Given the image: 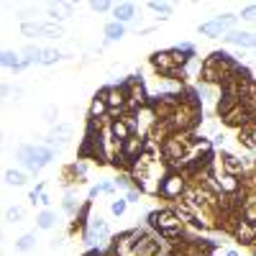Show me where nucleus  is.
<instances>
[{
  "instance_id": "39448f33",
  "label": "nucleus",
  "mask_w": 256,
  "mask_h": 256,
  "mask_svg": "<svg viewBox=\"0 0 256 256\" xmlns=\"http://www.w3.org/2000/svg\"><path fill=\"white\" fill-rule=\"evenodd\" d=\"M233 23H236V16H233V13H225V16H218L215 21L203 23V26H200V34H205V36H218V34L225 31V28H231Z\"/></svg>"
},
{
  "instance_id": "0eeeda50",
  "label": "nucleus",
  "mask_w": 256,
  "mask_h": 256,
  "mask_svg": "<svg viewBox=\"0 0 256 256\" xmlns=\"http://www.w3.org/2000/svg\"><path fill=\"white\" fill-rule=\"evenodd\" d=\"M108 113H110L108 102H105L100 95H95V100L90 102V120H100V118H105Z\"/></svg>"
},
{
  "instance_id": "5701e85b",
  "label": "nucleus",
  "mask_w": 256,
  "mask_h": 256,
  "mask_svg": "<svg viewBox=\"0 0 256 256\" xmlns=\"http://www.w3.org/2000/svg\"><path fill=\"white\" fill-rule=\"evenodd\" d=\"M44 36H47V39H56V36H62V26L44 23Z\"/></svg>"
},
{
  "instance_id": "9b49d317",
  "label": "nucleus",
  "mask_w": 256,
  "mask_h": 256,
  "mask_svg": "<svg viewBox=\"0 0 256 256\" xmlns=\"http://www.w3.org/2000/svg\"><path fill=\"white\" fill-rule=\"evenodd\" d=\"M225 123H231V126H246L249 123V110L238 105L236 110H231L228 115H225Z\"/></svg>"
},
{
  "instance_id": "4468645a",
  "label": "nucleus",
  "mask_w": 256,
  "mask_h": 256,
  "mask_svg": "<svg viewBox=\"0 0 256 256\" xmlns=\"http://www.w3.org/2000/svg\"><path fill=\"white\" fill-rule=\"evenodd\" d=\"M123 34H126V28H123V23H118V21L105 26V36H108V41H118Z\"/></svg>"
},
{
  "instance_id": "cd10ccee",
  "label": "nucleus",
  "mask_w": 256,
  "mask_h": 256,
  "mask_svg": "<svg viewBox=\"0 0 256 256\" xmlns=\"http://www.w3.org/2000/svg\"><path fill=\"white\" fill-rule=\"evenodd\" d=\"M62 205H64V213H69V215H74V213H77V207H74V200H72V198H67Z\"/></svg>"
},
{
  "instance_id": "20e7f679",
  "label": "nucleus",
  "mask_w": 256,
  "mask_h": 256,
  "mask_svg": "<svg viewBox=\"0 0 256 256\" xmlns=\"http://www.w3.org/2000/svg\"><path fill=\"white\" fill-rule=\"evenodd\" d=\"M149 223L154 225V228H159V233H164V231H174V228H179V215L174 213V210H159V213H152L149 215Z\"/></svg>"
},
{
  "instance_id": "423d86ee",
  "label": "nucleus",
  "mask_w": 256,
  "mask_h": 256,
  "mask_svg": "<svg viewBox=\"0 0 256 256\" xmlns=\"http://www.w3.org/2000/svg\"><path fill=\"white\" fill-rule=\"evenodd\" d=\"M110 136H113L115 144H123V141H128L133 136V126L126 118H113L110 120Z\"/></svg>"
},
{
  "instance_id": "c756f323",
  "label": "nucleus",
  "mask_w": 256,
  "mask_h": 256,
  "mask_svg": "<svg viewBox=\"0 0 256 256\" xmlns=\"http://www.w3.org/2000/svg\"><path fill=\"white\" fill-rule=\"evenodd\" d=\"M139 190H128V195H126V198H128V203H139Z\"/></svg>"
},
{
  "instance_id": "a878e982",
  "label": "nucleus",
  "mask_w": 256,
  "mask_h": 256,
  "mask_svg": "<svg viewBox=\"0 0 256 256\" xmlns=\"http://www.w3.org/2000/svg\"><path fill=\"white\" fill-rule=\"evenodd\" d=\"M90 8H93L95 13H105V10H110V3H105V0L98 3V0H95V3H90Z\"/></svg>"
},
{
  "instance_id": "7ed1b4c3",
  "label": "nucleus",
  "mask_w": 256,
  "mask_h": 256,
  "mask_svg": "<svg viewBox=\"0 0 256 256\" xmlns=\"http://www.w3.org/2000/svg\"><path fill=\"white\" fill-rule=\"evenodd\" d=\"M185 192V177L182 174H167L159 185V195L167 200H177Z\"/></svg>"
},
{
  "instance_id": "ddd939ff",
  "label": "nucleus",
  "mask_w": 256,
  "mask_h": 256,
  "mask_svg": "<svg viewBox=\"0 0 256 256\" xmlns=\"http://www.w3.org/2000/svg\"><path fill=\"white\" fill-rule=\"evenodd\" d=\"M223 164H225V169H228L231 174H241V172H244V161L236 159L233 154H223Z\"/></svg>"
},
{
  "instance_id": "9d476101",
  "label": "nucleus",
  "mask_w": 256,
  "mask_h": 256,
  "mask_svg": "<svg viewBox=\"0 0 256 256\" xmlns=\"http://www.w3.org/2000/svg\"><path fill=\"white\" fill-rule=\"evenodd\" d=\"M113 13H115L118 23H126V21H131L133 16H136V8H133V3H118L113 8Z\"/></svg>"
},
{
  "instance_id": "aec40b11",
  "label": "nucleus",
  "mask_w": 256,
  "mask_h": 256,
  "mask_svg": "<svg viewBox=\"0 0 256 256\" xmlns=\"http://www.w3.org/2000/svg\"><path fill=\"white\" fill-rule=\"evenodd\" d=\"M21 34H26V36H41L44 34V26L41 23H23L21 26Z\"/></svg>"
},
{
  "instance_id": "f03ea898",
  "label": "nucleus",
  "mask_w": 256,
  "mask_h": 256,
  "mask_svg": "<svg viewBox=\"0 0 256 256\" xmlns=\"http://www.w3.org/2000/svg\"><path fill=\"white\" fill-rule=\"evenodd\" d=\"M152 64L159 74H164V77H174V74H182V69H177V62L172 51H154L152 54Z\"/></svg>"
},
{
  "instance_id": "dca6fc26",
  "label": "nucleus",
  "mask_w": 256,
  "mask_h": 256,
  "mask_svg": "<svg viewBox=\"0 0 256 256\" xmlns=\"http://www.w3.org/2000/svg\"><path fill=\"white\" fill-rule=\"evenodd\" d=\"M41 118H44V123H49V126H56L59 108H56V105H47V108H44V113H41Z\"/></svg>"
},
{
  "instance_id": "f257e3e1",
  "label": "nucleus",
  "mask_w": 256,
  "mask_h": 256,
  "mask_svg": "<svg viewBox=\"0 0 256 256\" xmlns=\"http://www.w3.org/2000/svg\"><path fill=\"white\" fill-rule=\"evenodd\" d=\"M51 156H54V149H51V146H21V149H18V159H21L34 174H36L41 167H47V164L51 161Z\"/></svg>"
},
{
  "instance_id": "1a4fd4ad",
  "label": "nucleus",
  "mask_w": 256,
  "mask_h": 256,
  "mask_svg": "<svg viewBox=\"0 0 256 256\" xmlns=\"http://www.w3.org/2000/svg\"><path fill=\"white\" fill-rule=\"evenodd\" d=\"M236 238H238V241H244V244H251V241L256 238V223H246V220H241V225L236 228Z\"/></svg>"
},
{
  "instance_id": "2f4dec72",
  "label": "nucleus",
  "mask_w": 256,
  "mask_h": 256,
  "mask_svg": "<svg viewBox=\"0 0 256 256\" xmlns=\"http://www.w3.org/2000/svg\"><path fill=\"white\" fill-rule=\"evenodd\" d=\"M85 256H100L98 251H90V254H85Z\"/></svg>"
},
{
  "instance_id": "f3484780",
  "label": "nucleus",
  "mask_w": 256,
  "mask_h": 256,
  "mask_svg": "<svg viewBox=\"0 0 256 256\" xmlns=\"http://www.w3.org/2000/svg\"><path fill=\"white\" fill-rule=\"evenodd\" d=\"M34 244H36V236H34V233H26V236H21V238H18L16 251H31V249H34Z\"/></svg>"
},
{
  "instance_id": "393cba45",
  "label": "nucleus",
  "mask_w": 256,
  "mask_h": 256,
  "mask_svg": "<svg viewBox=\"0 0 256 256\" xmlns=\"http://www.w3.org/2000/svg\"><path fill=\"white\" fill-rule=\"evenodd\" d=\"M110 210H113V215H123L126 213V200H115L110 205Z\"/></svg>"
},
{
  "instance_id": "a211bd4d",
  "label": "nucleus",
  "mask_w": 256,
  "mask_h": 256,
  "mask_svg": "<svg viewBox=\"0 0 256 256\" xmlns=\"http://www.w3.org/2000/svg\"><path fill=\"white\" fill-rule=\"evenodd\" d=\"M36 223H39V228H44V231L51 228V225H54V213H51V210H44V213H39Z\"/></svg>"
},
{
  "instance_id": "2eb2a0df",
  "label": "nucleus",
  "mask_w": 256,
  "mask_h": 256,
  "mask_svg": "<svg viewBox=\"0 0 256 256\" xmlns=\"http://www.w3.org/2000/svg\"><path fill=\"white\" fill-rule=\"evenodd\" d=\"M5 185H16V187L26 185V174H23V172H16V169H8V172H5Z\"/></svg>"
},
{
  "instance_id": "412c9836",
  "label": "nucleus",
  "mask_w": 256,
  "mask_h": 256,
  "mask_svg": "<svg viewBox=\"0 0 256 256\" xmlns=\"http://www.w3.org/2000/svg\"><path fill=\"white\" fill-rule=\"evenodd\" d=\"M21 64V59L16 51H3V67H10V69H16Z\"/></svg>"
},
{
  "instance_id": "7c9ffc66",
  "label": "nucleus",
  "mask_w": 256,
  "mask_h": 256,
  "mask_svg": "<svg viewBox=\"0 0 256 256\" xmlns=\"http://www.w3.org/2000/svg\"><path fill=\"white\" fill-rule=\"evenodd\" d=\"M251 49H256V34H254V39H251Z\"/></svg>"
},
{
  "instance_id": "4be33fe9",
  "label": "nucleus",
  "mask_w": 256,
  "mask_h": 256,
  "mask_svg": "<svg viewBox=\"0 0 256 256\" xmlns=\"http://www.w3.org/2000/svg\"><path fill=\"white\" fill-rule=\"evenodd\" d=\"M23 218V207H8L5 210V223H18Z\"/></svg>"
},
{
  "instance_id": "b1692460",
  "label": "nucleus",
  "mask_w": 256,
  "mask_h": 256,
  "mask_svg": "<svg viewBox=\"0 0 256 256\" xmlns=\"http://www.w3.org/2000/svg\"><path fill=\"white\" fill-rule=\"evenodd\" d=\"M149 8L156 10V13H164V18H167V13H172V5H169V3H159V0H152Z\"/></svg>"
},
{
  "instance_id": "c85d7f7f",
  "label": "nucleus",
  "mask_w": 256,
  "mask_h": 256,
  "mask_svg": "<svg viewBox=\"0 0 256 256\" xmlns=\"http://www.w3.org/2000/svg\"><path fill=\"white\" fill-rule=\"evenodd\" d=\"M49 18H51V21H62L64 16L59 13V8H54V5H51V8H49Z\"/></svg>"
},
{
  "instance_id": "6ab92c4d",
  "label": "nucleus",
  "mask_w": 256,
  "mask_h": 256,
  "mask_svg": "<svg viewBox=\"0 0 256 256\" xmlns=\"http://www.w3.org/2000/svg\"><path fill=\"white\" fill-rule=\"evenodd\" d=\"M59 59H62V54H59L56 49H44V54H41V64H56Z\"/></svg>"
},
{
  "instance_id": "bb28decb",
  "label": "nucleus",
  "mask_w": 256,
  "mask_h": 256,
  "mask_svg": "<svg viewBox=\"0 0 256 256\" xmlns=\"http://www.w3.org/2000/svg\"><path fill=\"white\" fill-rule=\"evenodd\" d=\"M241 18H246V21H256V5H249L244 13H241Z\"/></svg>"
},
{
  "instance_id": "6e6552de",
  "label": "nucleus",
  "mask_w": 256,
  "mask_h": 256,
  "mask_svg": "<svg viewBox=\"0 0 256 256\" xmlns=\"http://www.w3.org/2000/svg\"><path fill=\"white\" fill-rule=\"evenodd\" d=\"M69 136H72V126H67V123H56L54 128H51V136H49V146L51 144H64V141H69Z\"/></svg>"
},
{
  "instance_id": "f8f14e48",
  "label": "nucleus",
  "mask_w": 256,
  "mask_h": 256,
  "mask_svg": "<svg viewBox=\"0 0 256 256\" xmlns=\"http://www.w3.org/2000/svg\"><path fill=\"white\" fill-rule=\"evenodd\" d=\"M228 44H238V47H251V39L254 34H246V31H231L228 36H223Z\"/></svg>"
}]
</instances>
